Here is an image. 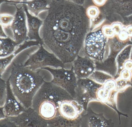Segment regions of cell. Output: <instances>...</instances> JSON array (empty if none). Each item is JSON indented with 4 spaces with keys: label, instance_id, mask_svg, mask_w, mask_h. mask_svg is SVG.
Wrapping results in <instances>:
<instances>
[{
    "label": "cell",
    "instance_id": "ac0fdd59",
    "mask_svg": "<svg viewBox=\"0 0 132 127\" xmlns=\"http://www.w3.org/2000/svg\"><path fill=\"white\" fill-rule=\"evenodd\" d=\"M103 31L104 35L107 36H112L114 33V31L112 27H110L109 26L104 27Z\"/></svg>",
    "mask_w": 132,
    "mask_h": 127
},
{
    "label": "cell",
    "instance_id": "cb8c5ba5",
    "mask_svg": "<svg viewBox=\"0 0 132 127\" xmlns=\"http://www.w3.org/2000/svg\"><path fill=\"white\" fill-rule=\"evenodd\" d=\"M127 33L128 36H132V26L128 27L127 29Z\"/></svg>",
    "mask_w": 132,
    "mask_h": 127
},
{
    "label": "cell",
    "instance_id": "ffe728a7",
    "mask_svg": "<svg viewBox=\"0 0 132 127\" xmlns=\"http://www.w3.org/2000/svg\"><path fill=\"white\" fill-rule=\"evenodd\" d=\"M119 38L122 40H124L126 39L128 37V35L127 32L122 31L120 32L119 34Z\"/></svg>",
    "mask_w": 132,
    "mask_h": 127
},
{
    "label": "cell",
    "instance_id": "5b68a950",
    "mask_svg": "<svg viewBox=\"0 0 132 127\" xmlns=\"http://www.w3.org/2000/svg\"><path fill=\"white\" fill-rule=\"evenodd\" d=\"M27 21V15L23 5L17 8L13 21L9 28H11L13 32L14 39L19 45L28 40Z\"/></svg>",
    "mask_w": 132,
    "mask_h": 127
},
{
    "label": "cell",
    "instance_id": "484cf974",
    "mask_svg": "<svg viewBox=\"0 0 132 127\" xmlns=\"http://www.w3.org/2000/svg\"><path fill=\"white\" fill-rule=\"evenodd\" d=\"M67 1L72 2H74V3L78 4V3H79V2L81 1V0H67Z\"/></svg>",
    "mask_w": 132,
    "mask_h": 127
},
{
    "label": "cell",
    "instance_id": "4316f807",
    "mask_svg": "<svg viewBox=\"0 0 132 127\" xmlns=\"http://www.w3.org/2000/svg\"><path fill=\"white\" fill-rule=\"evenodd\" d=\"M28 0H26V1H28ZM24 1V2H25Z\"/></svg>",
    "mask_w": 132,
    "mask_h": 127
},
{
    "label": "cell",
    "instance_id": "d4e9b609",
    "mask_svg": "<svg viewBox=\"0 0 132 127\" xmlns=\"http://www.w3.org/2000/svg\"><path fill=\"white\" fill-rule=\"evenodd\" d=\"M4 1H7L13 2H23L25 1L26 0H4Z\"/></svg>",
    "mask_w": 132,
    "mask_h": 127
},
{
    "label": "cell",
    "instance_id": "30bf717a",
    "mask_svg": "<svg viewBox=\"0 0 132 127\" xmlns=\"http://www.w3.org/2000/svg\"><path fill=\"white\" fill-rule=\"evenodd\" d=\"M23 6L27 15L28 40L37 41L39 42L41 45H44L42 38H41L39 34L40 28L43 25L44 21L38 16L31 14L24 5Z\"/></svg>",
    "mask_w": 132,
    "mask_h": 127
},
{
    "label": "cell",
    "instance_id": "7a4b0ae2",
    "mask_svg": "<svg viewBox=\"0 0 132 127\" xmlns=\"http://www.w3.org/2000/svg\"><path fill=\"white\" fill-rule=\"evenodd\" d=\"M7 81L14 95L26 109L32 107L35 97L45 83L39 73L16 63L12 64Z\"/></svg>",
    "mask_w": 132,
    "mask_h": 127
},
{
    "label": "cell",
    "instance_id": "2e32d148",
    "mask_svg": "<svg viewBox=\"0 0 132 127\" xmlns=\"http://www.w3.org/2000/svg\"><path fill=\"white\" fill-rule=\"evenodd\" d=\"M14 19V16L8 14H1L0 16L1 25L3 27L9 28Z\"/></svg>",
    "mask_w": 132,
    "mask_h": 127
},
{
    "label": "cell",
    "instance_id": "7c38bea8",
    "mask_svg": "<svg viewBox=\"0 0 132 127\" xmlns=\"http://www.w3.org/2000/svg\"><path fill=\"white\" fill-rule=\"evenodd\" d=\"M0 57L1 58L6 57L13 54L16 49L20 45L10 37L1 38L0 39Z\"/></svg>",
    "mask_w": 132,
    "mask_h": 127
},
{
    "label": "cell",
    "instance_id": "603a6c76",
    "mask_svg": "<svg viewBox=\"0 0 132 127\" xmlns=\"http://www.w3.org/2000/svg\"><path fill=\"white\" fill-rule=\"evenodd\" d=\"M7 37L6 33H4L3 30V27L1 25V38H4Z\"/></svg>",
    "mask_w": 132,
    "mask_h": 127
},
{
    "label": "cell",
    "instance_id": "d6986e66",
    "mask_svg": "<svg viewBox=\"0 0 132 127\" xmlns=\"http://www.w3.org/2000/svg\"><path fill=\"white\" fill-rule=\"evenodd\" d=\"M112 27L114 33L117 34L119 33L120 32L121 29H122L121 25L119 23H116V24H113Z\"/></svg>",
    "mask_w": 132,
    "mask_h": 127
},
{
    "label": "cell",
    "instance_id": "5bb4252c",
    "mask_svg": "<svg viewBox=\"0 0 132 127\" xmlns=\"http://www.w3.org/2000/svg\"><path fill=\"white\" fill-rule=\"evenodd\" d=\"M16 55L14 53L6 57L1 58L0 59V70H1V74L2 76L3 74L4 73L7 67L10 64L11 62L12 61L13 59Z\"/></svg>",
    "mask_w": 132,
    "mask_h": 127
},
{
    "label": "cell",
    "instance_id": "8fae6325",
    "mask_svg": "<svg viewBox=\"0 0 132 127\" xmlns=\"http://www.w3.org/2000/svg\"><path fill=\"white\" fill-rule=\"evenodd\" d=\"M54 0H29L22 2L31 14L38 16L40 12L48 10Z\"/></svg>",
    "mask_w": 132,
    "mask_h": 127
},
{
    "label": "cell",
    "instance_id": "7402d4cb",
    "mask_svg": "<svg viewBox=\"0 0 132 127\" xmlns=\"http://www.w3.org/2000/svg\"><path fill=\"white\" fill-rule=\"evenodd\" d=\"M125 68L128 70H130L132 69V62L130 61H127L126 62L124 65Z\"/></svg>",
    "mask_w": 132,
    "mask_h": 127
},
{
    "label": "cell",
    "instance_id": "4fadbf2b",
    "mask_svg": "<svg viewBox=\"0 0 132 127\" xmlns=\"http://www.w3.org/2000/svg\"><path fill=\"white\" fill-rule=\"evenodd\" d=\"M71 63L72 69L77 78H82L88 75L89 73V67L85 60L77 57Z\"/></svg>",
    "mask_w": 132,
    "mask_h": 127
},
{
    "label": "cell",
    "instance_id": "52a82bcc",
    "mask_svg": "<svg viewBox=\"0 0 132 127\" xmlns=\"http://www.w3.org/2000/svg\"><path fill=\"white\" fill-rule=\"evenodd\" d=\"M105 38L100 31L90 33L85 40V49L87 54L95 58H102Z\"/></svg>",
    "mask_w": 132,
    "mask_h": 127
},
{
    "label": "cell",
    "instance_id": "44dd1931",
    "mask_svg": "<svg viewBox=\"0 0 132 127\" xmlns=\"http://www.w3.org/2000/svg\"><path fill=\"white\" fill-rule=\"evenodd\" d=\"M106 1V0H93V1L95 4L98 6H101L105 4Z\"/></svg>",
    "mask_w": 132,
    "mask_h": 127
},
{
    "label": "cell",
    "instance_id": "277c9868",
    "mask_svg": "<svg viewBox=\"0 0 132 127\" xmlns=\"http://www.w3.org/2000/svg\"><path fill=\"white\" fill-rule=\"evenodd\" d=\"M43 69L51 74L53 76L52 84L66 91L75 99L78 80L72 69H67L64 67L54 69L50 67Z\"/></svg>",
    "mask_w": 132,
    "mask_h": 127
},
{
    "label": "cell",
    "instance_id": "8992f818",
    "mask_svg": "<svg viewBox=\"0 0 132 127\" xmlns=\"http://www.w3.org/2000/svg\"><path fill=\"white\" fill-rule=\"evenodd\" d=\"M6 117L13 122L16 126H48V121L42 118L37 111L32 107L26 109L18 116Z\"/></svg>",
    "mask_w": 132,
    "mask_h": 127
},
{
    "label": "cell",
    "instance_id": "e0dca14e",
    "mask_svg": "<svg viewBox=\"0 0 132 127\" xmlns=\"http://www.w3.org/2000/svg\"><path fill=\"white\" fill-rule=\"evenodd\" d=\"M98 9L95 6L89 7L86 11V14L89 18H95L98 15Z\"/></svg>",
    "mask_w": 132,
    "mask_h": 127
},
{
    "label": "cell",
    "instance_id": "9c48e42d",
    "mask_svg": "<svg viewBox=\"0 0 132 127\" xmlns=\"http://www.w3.org/2000/svg\"><path fill=\"white\" fill-rule=\"evenodd\" d=\"M59 112L63 118L70 121H75L80 112L78 103L75 100H62L59 102Z\"/></svg>",
    "mask_w": 132,
    "mask_h": 127
},
{
    "label": "cell",
    "instance_id": "9a60e30c",
    "mask_svg": "<svg viewBox=\"0 0 132 127\" xmlns=\"http://www.w3.org/2000/svg\"><path fill=\"white\" fill-rule=\"evenodd\" d=\"M7 93V82L1 78V107H3Z\"/></svg>",
    "mask_w": 132,
    "mask_h": 127
},
{
    "label": "cell",
    "instance_id": "ba28073f",
    "mask_svg": "<svg viewBox=\"0 0 132 127\" xmlns=\"http://www.w3.org/2000/svg\"><path fill=\"white\" fill-rule=\"evenodd\" d=\"M3 108L6 117H16L23 112L26 108L14 95L9 82L7 81V93L6 101Z\"/></svg>",
    "mask_w": 132,
    "mask_h": 127
},
{
    "label": "cell",
    "instance_id": "3957f363",
    "mask_svg": "<svg viewBox=\"0 0 132 127\" xmlns=\"http://www.w3.org/2000/svg\"><path fill=\"white\" fill-rule=\"evenodd\" d=\"M24 65L34 70L47 67H64V64L55 54L47 50L43 45H40L37 51L29 56Z\"/></svg>",
    "mask_w": 132,
    "mask_h": 127
},
{
    "label": "cell",
    "instance_id": "6da1fadb",
    "mask_svg": "<svg viewBox=\"0 0 132 127\" xmlns=\"http://www.w3.org/2000/svg\"><path fill=\"white\" fill-rule=\"evenodd\" d=\"M83 18L80 6L67 0H54L44 21V45L64 64L78 56L83 35Z\"/></svg>",
    "mask_w": 132,
    "mask_h": 127
}]
</instances>
